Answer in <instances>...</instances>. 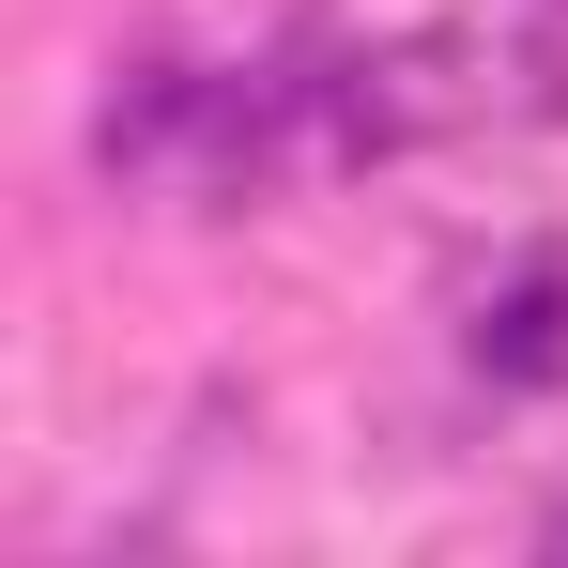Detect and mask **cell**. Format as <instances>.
Masks as SVG:
<instances>
[{
  "instance_id": "1",
  "label": "cell",
  "mask_w": 568,
  "mask_h": 568,
  "mask_svg": "<svg viewBox=\"0 0 568 568\" xmlns=\"http://www.w3.org/2000/svg\"><path fill=\"white\" fill-rule=\"evenodd\" d=\"M476 369L491 384H554L568 369V262H523V277L476 307Z\"/></svg>"
},
{
  "instance_id": "2",
  "label": "cell",
  "mask_w": 568,
  "mask_h": 568,
  "mask_svg": "<svg viewBox=\"0 0 568 568\" xmlns=\"http://www.w3.org/2000/svg\"><path fill=\"white\" fill-rule=\"evenodd\" d=\"M554 554H568V507H554Z\"/></svg>"
}]
</instances>
